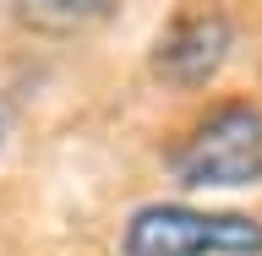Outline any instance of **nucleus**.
<instances>
[{"mask_svg":"<svg viewBox=\"0 0 262 256\" xmlns=\"http://www.w3.org/2000/svg\"><path fill=\"white\" fill-rule=\"evenodd\" d=\"M180 191H246L262 185V104L224 98L196 114V126L164 158Z\"/></svg>","mask_w":262,"mask_h":256,"instance_id":"obj_1","label":"nucleus"},{"mask_svg":"<svg viewBox=\"0 0 262 256\" xmlns=\"http://www.w3.org/2000/svg\"><path fill=\"white\" fill-rule=\"evenodd\" d=\"M120 256H262V218L186 202H142L120 224Z\"/></svg>","mask_w":262,"mask_h":256,"instance_id":"obj_2","label":"nucleus"},{"mask_svg":"<svg viewBox=\"0 0 262 256\" xmlns=\"http://www.w3.org/2000/svg\"><path fill=\"white\" fill-rule=\"evenodd\" d=\"M235 49V22L224 11L191 6V11L169 16V28L153 44V71L169 87H202L208 77H219V65Z\"/></svg>","mask_w":262,"mask_h":256,"instance_id":"obj_3","label":"nucleus"},{"mask_svg":"<svg viewBox=\"0 0 262 256\" xmlns=\"http://www.w3.org/2000/svg\"><path fill=\"white\" fill-rule=\"evenodd\" d=\"M115 6L120 0H16V11L33 28H93V22H110Z\"/></svg>","mask_w":262,"mask_h":256,"instance_id":"obj_4","label":"nucleus"},{"mask_svg":"<svg viewBox=\"0 0 262 256\" xmlns=\"http://www.w3.org/2000/svg\"><path fill=\"white\" fill-rule=\"evenodd\" d=\"M0 147H6V114H0Z\"/></svg>","mask_w":262,"mask_h":256,"instance_id":"obj_5","label":"nucleus"}]
</instances>
